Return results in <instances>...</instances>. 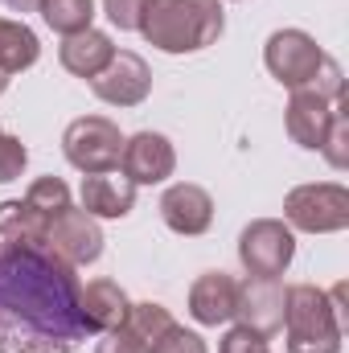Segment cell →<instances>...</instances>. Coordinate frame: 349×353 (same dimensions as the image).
I'll return each instance as SVG.
<instances>
[{
	"label": "cell",
	"instance_id": "cell-1",
	"mask_svg": "<svg viewBox=\"0 0 349 353\" xmlns=\"http://www.w3.org/2000/svg\"><path fill=\"white\" fill-rule=\"evenodd\" d=\"M79 267L46 243L0 239V353H74L90 337Z\"/></svg>",
	"mask_w": 349,
	"mask_h": 353
},
{
	"label": "cell",
	"instance_id": "cell-2",
	"mask_svg": "<svg viewBox=\"0 0 349 353\" xmlns=\"http://www.w3.org/2000/svg\"><path fill=\"white\" fill-rule=\"evenodd\" d=\"M226 29L222 0H144L136 33L161 54H197Z\"/></svg>",
	"mask_w": 349,
	"mask_h": 353
},
{
	"label": "cell",
	"instance_id": "cell-3",
	"mask_svg": "<svg viewBox=\"0 0 349 353\" xmlns=\"http://www.w3.org/2000/svg\"><path fill=\"white\" fill-rule=\"evenodd\" d=\"M263 66H267V74L279 87H288V90L312 87V90H321L325 99H333V103L346 99V74H341V66L304 29H275L267 37V46H263Z\"/></svg>",
	"mask_w": 349,
	"mask_h": 353
},
{
	"label": "cell",
	"instance_id": "cell-4",
	"mask_svg": "<svg viewBox=\"0 0 349 353\" xmlns=\"http://www.w3.org/2000/svg\"><path fill=\"white\" fill-rule=\"evenodd\" d=\"M346 321V283H337L333 292H321L317 283L288 288V353H341Z\"/></svg>",
	"mask_w": 349,
	"mask_h": 353
},
{
	"label": "cell",
	"instance_id": "cell-5",
	"mask_svg": "<svg viewBox=\"0 0 349 353\" xmlns=\"http://www.w3.org/2000/svg\"><path fill=\"white\" fill-rule=\"evenodd\" d=\"M283 222L300 234H337L349 226V189L341 181L296 185L283 197Z\"/></svg>",
	"mask_w": 349,
	"mask_h": 353
},
{
	"label": "cell",
	"instance_id": "cell-6",
	"mask_svg": "<svg viewBox=\"0 0 349 353\" xmlns=\"http://www.w3.org/2000/svg\"><path fill=\"white\" fill-rule=\"evenodd\" d=\"M296 259V230L279 218H255L239 234V263L255 279H283Z\"/></svg>",
	"mask_w": 349,
	"mask_h": 353
},
{
	"label": "cell",
	"instance_id": "cell-7",
	"mask_svg": "<svg viewBox=\"0 0 349 353\" xmlns=\"http://www.w3.org/2000/svg\"><path fill=\"white\" fill-rule=\"evenodd\" d=\"M62 152L79 173H111L119 169V152H123V132L119 123H111L107 115H83L62 132Z\"/></svg>",
	"mask_w": 349,
	"mask_h": 353
},
{
	"label": "cell",
	"instance_id": "cell-8",
	"mask_svg": "<svg viewBox=\"0 0 349 353\" xmlns=\"http://www.w3.org/2000/svg\"><path fill=\"white\" fill-rule=\"evenodd\" d=\"M119 173L128 176L136 189L140 185H165L177 173V148L161 132H136L123 140L119 152Z\"/></svg>",
	"mask_w": 349,
	"mask_h": 353
},
{
	"label": "cell",
	"instance_id": "cell-9",
	"mask_svg": "<svg viewBox=\"0 0 349 353\" xmlns=\"http://www.w3.org/2000/svg\"><path fill=\"white\" fill-rule=\"evenodd\" d=\"M90 90L111 107H140L152 94V70L140 54L115 50V58L103 66V74L90 79Z\"/></svg>",
	"mask_w": 349,
	"mask_h": 353
},
{
	"label": "cell",
	"instance_id": "cell-10",
	"mask_svg": "<svg viewBox=\"0 0 349 353\" xmlns=\"http://www.w3.org/2000/svg\"><path fill=\"white\" fill-rule=\"evenodd\" d=\"M46 247H50L58 259H66L70 267H90L103 255V230H99V222L90 218L87 210H74V205H70L66 214H58V218L50 222Z\"/></svg>",
	"mask_w": 349,
	"mask_h": 353
},
{
	"label": "cell",
	"instance_id": "cell-11",
	"mask_svg": "<svg viewBox=\"0 0 349 353\" xmlns=\"http://www.w3.org/2000/svg\"><path fill=\"white\" fill-rule=\"evenodd\" d=\"M283 308H288V288L279 279H247L239 283V308L235 321L259 337H275L283 329Z\"/></svg>",
	"mask_w": 349,
	"mask_h": 353
},
{
	"label": "cell",
	"instance_id": "cell-12",
	"mask_svg": "<svg viewBox=\"0 0 349 353\" xmlns=\"http://www.w3.org/2000/svg\"><path fill=\"white\" fill-rule=\"evenodd\" d=\"M161 218L165 226L181 239H197L214 226V197L193 185V181H177L161 193Z\"/></svg>",
	"mask_w": 349,
	"mask_h": 353
},
{
	"label": "cell",
	"instance_id": "cell-13",
	"mask_svg": "<svg viewBox=\"0 0 349 353\" xmlns=\"http://www.w3.org/2000/svg\"><path fill=\"white\" fill-rule=\"evenodd\" d=\"M337 103H341V99H337ZM337 103L325 99L321 90H312V87L292 90L288 111H283V128H288V136H292L300 148L321 152L325 132H329V123H333V115H337Z\"/></svg>",
	"mask_w": 349,
	"mask_h": 353
},
{
	"label": "cell",
	"instance_id": "cell-14",
	"mask_svg": "<svg viewBox=\"0 0 349 353\" xmlns=\"http://www.w3.org/2000/svg\"><path fill=\"white\" fill-rule=\"evenodd\" d=\"M239 308V279L226 271H206L193 279L189 288V316L206 329H218L226 321H235Z\"/></svg>",
	"mask_w": 349,
	"mask_h": 353
},
{
	"label": "cell",
	"instance_id": "cell-15",
	"mask_svg": "<svg viewBox=\"0 0 349 353\" xmlns=\"http://www.w3.org/2000/svg\"><path fill=\"white\" fill-rule=\"evenodd\" d=\"M79 197H83V210H87L94 222H115V218H128L132 214V205H136V185L128 181L123 173H87L83 176V189H79Z\"/></svg>",
	"mask_w": 349,
	"mask_h": 353
},
{
	"label": "cell",
	"instance_id": "cell-16",
	"mask_svg": "<svg viewBox=\"0 0 349 353\" xmlns=\"http://www.w3.org/2000/svg\"><path fill=\"white\" fill-rule=\"evenodd\" d=\"M115 58V41L103 33V29H83V33H74V37H62V46H58V62H62V70L66 74H74V79H99L103 74V66Z\"/></svg>",
	"mask_w": 349,
	"mask_h": 353
},
{
	"label": "cell",
	"instance_id": "cell-17",
	"mask_svg": "<svg viewBox=\"0 0 349 353\" xmlns=\"http://www.w3.org/2000/svg\"><path fill=\"white\" fill-rule=\"evenodd\" d=\"M79 304H83V316H87L90 333H111L128 321V292L115 283V279H90L87 288L79 292Z\"/></svg>",
	"mask_w": 349,
	"mask_h": 353
},
{
	"label": "cell",
	"instance_id": "cell-18",
	"mask_svg": "<svg viewBox=\"0 0 349 353\" xmlns=\"http://www.w3.org/2000/svg\"><path fill=\"white\" fill-rule=\"evenodd\" d=\"M37 58H41V41H37V33H33L25 21H8V17H0V70L12 79V74L29 70Z\"/></svg>",
	"mask_w": 349,
	"mask_h": 353
},
{
	"label": "cell",
	"instance_id": "cell-19",
	"mask_svg": "<svg viewBox=\"0 0 349 353\" xmlns=\"http://www.w3.org/2000/svg\"><path fill=\"white\" fill-rule=\"evenodd\" d=\"M46 230H50V222L25 197L0 201V239H12V243H46Z\"/></svg>",
	"mask_w": 349,
	"mask_h": 353
},
{
	"label": "cell",
	"instance_id": "cell-20",
	"mask_svg": "<svg viewBox=\"0 0 349 353\" xmlns=\"http://www.w3.org/2000/svg\"><path fill=\"white\" fill-rule=\"evenodd\" d=\"M37 12H41V21H46L54 33L74 37V33L90 29V21H94V0H41Z\"/></svg>",
	"mask_w": 349,
	"mask_h": 353
},
{
	"label": "cell",
	"instance_id": "cell-21",
	"mask_svg": "<svg viewBox=\"0 0 349 353\" xmlns=\"http://www.w3.org/2000/svg\"><path fill=\"white\" fill-rule=\"evenodd\" d=\"M169 325H177L173 312L165 308V304H157V300H144V304H132L128 308V321H123V329L144 345V350H152L157 341H161V333L169 329Z\"/></svg>",
	"mask_w": 349,
	"mask_h": 353
},
{
	"label": "cell",
	"instance_id": "cell-22",
	"mask_svg": "<svg viewBox=\"0 0 349 353\" xmlns=\"http://www.w3.org/2000/svg\"><path fill=\"white\" fill-rule=\"evenodd\" d=\"M25 201H29L46 222H54L58 214L70 210V185H66L62 176H37V181L25 189Z\"/></svg>",
	"mask_w": 349,
	"mask_h": 353
},
{
	"label": "cell",
	"instance_id": "cell-23",
	"mask_svg": "<svg viewBox=\"0 0 349 353\" xmlns=\"http://www.w3.org/2000/svg\"><path fill=\"white\" fill-rule=\"evenodd\" d=\"M321 157H325L337 173L349 169V111H346V99L337 103V115H333V123H329V132H325Z\"/></svg>",
	"mask_w": 349,
	"mask_h": 353
},
{
	"label": "cell",
	"instance_id": "cell-24",
	"mask_svg": "<svg viewBox=\"0 0 349 353\" xmlns=\"http://www.w3.org/2000/svg\"><path fill=\"white\" fill-rule=\"evenodd\" d=\"M25 165H29V148L21 144V136H8V132H0V185H8V181H21Z\"/></svg>",
	"mask_w": 349,
	"mask_h": 353
},
{
	"label": "cell",
	"instance_id": "cell-25",
	"mask_svg": "<svg viewBox=\"0 0 349 353\" xmlns=\"http://www.w3.org/2000/svg\"><path fill=\"white\" fill-rule=\"evenodd\" d=\"M148 353H210V350H206V341H201L193 329H185V325H169V329L161 333V341H157Z\"/></svg>",
	"mask_w": 349,
	"mask_h": 353
},
{
	"label": "cell",
	"instance_id": "cell-26",
	"mask_svg": "<svg viewBox=\"0 0 349 353\" xmlns=\"http://www.w3.org/2000/svg\"><path fill=\"white\" fill-rule=\"evenodd\" d=\"M218 353H271V350H267V337L243 329V325H235V329L218 341Z\"/></svg>",
	"mask_w": 349,
	"mask_h": 353
},
{
	"label": "cell",
	"instance_id": "cell-27",
	"mask_svg": "<svg viewBox=\"0 0 349 353\" xmlns=\"http://www.w3.org/2000/svg\"><path fill=\"white\" fill-rule=\"evenodd\" d=\"M140 8H144V0H103V12H107V21L119 33H128V29L140 25Z\"/></svg>",
	"mask_w": 349,
	"mask_h": 353
},
{
	"label": "cell",
	"instance_id": "cell-28",
	"mask_svg": "<svg viewBox=\"0 0 349 353\" xmlns=\"http://www.w3.org/2000/svg\"><path fill=\"white\" fill-rule=\"evenodd\" d=\"M94 353H148V350H144V345H140V341L123 329V325H119V329L103 333V341L94 345Z\"/></svg>",
	"mask_w": 349,
	"mask_h": 353
},
{
	"label": "cell",
	"instance_id": "cell-29",
	"mask_svg": "<svg viewBox=\"0 0 349 353\" xmlns=\"http://www.w3.org/2000/svg\"><path fill=\"white\" fill-rule=\"evenodd\" d=\"M4 4H8L12 12H37V4H41V0H4Z\"/></svg>",
	"mask_w": 349,
	"mask_h": 353
},
{
	"label": "cell",
	"instance_id": "cell-30",
	"mask_svg": "<svg viewBox=\"0 0 349 353\" xmlns=\"http://www.w3.org/2000/svg\"><path fill=\"white\" fill-rule=\"evenodd\" d=\"M4 90H8V74H4V70H0V94H4Z\"/></svg>",
	"mask_w": 349,
	"mask_h": 353
}]
</instances>
